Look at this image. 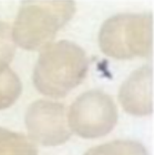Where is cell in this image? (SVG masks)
I'll return each instance as SVG.
<instances>
[{
  "label": "cell",
  "mask_w": 154,
  "mask_h": 155,
  "mask_svg": "<svg viewBox=\"0 0 154 155\" xmlns=\"http://www.w3.org/2000/svg\"><path fill=\"white\" fill-rule=\"evenodd\" d=\"M89 60L73 42L50 43L42 49L33 70V84L45 97L60 99L85 79Z\"/></svg>",
  "instance_id": "1"
},
{
  "label": "cell",
  "mask_w": 154,
  "mask_h": 155,
  "mask_svg": "<svg viewBox=\"0 0 154 155\" xmlns=\"http://www.w3.org/2000/svg\"><path fill=\"white\" fill-rule=\"evenodd\" d=\"M73 1H30L20 8L12 29L15 43L26 50L43 49L73 17Z\"/></svg>",
  "instance_id": "2"
},
{
  "label": "cell",
  "mask_w": 154,
  "mask_h": 155,
  "mask_svg": "<svg viewBox=\"0 0 154 155\" xmlns=\"http://www.w3.org/2000/svg\"><path fill=\"white\" fill-rule=\"evenodd\" d=\"M153 17L151 13H122L111 17L99 32L101 51L110 58L128 60L152 54Z\"/></svg>",
  "instance_id": "3"
},
{
  "label": "cell",
  "mask_w": 154,
  "mask_h": 155,
  "mask_svg": "<svg viewBox=\"0 0 154 155\" xmlns=\"http://www.w3.org/2000/svg\"><path fill=\"white\" fill-rule=\"evenodd\" d=\"M118 122V110L111 97L92 90L71 104L68 123L71 131L83 139H99L109 134Z\"/></svg>",
  "instance_id": "4"
},
{
  "label": "cell",
  "mask_w": 154,
  "mask_h": 155,
  "mask_svg": "<svg viewBox=\"0 0 154 155\" xmlns=\"http://www.w3.org/2000/svg\"><path fill=\"white\" fill-rule=\"evenodd\" d=\"M26 125L30 137L45 146L63 144L72 133L65 107L47 100H38L30 104L26 113Z\"/></svg>",
  "instance_id": "5"
},
{
  "label": "cell",
  "mask_w": 154,
  "mask_h": 155,
  "mask_svg": "<svg viewBox=\"0 0 154 155\" xmlns=\"http://www.w3.org/2000/svg\"><path fill=\"white\" fill-rule=\"evenodd\" d=\"M153 72L151 65H143L124 81L119 100L125 112L145 116L153 111Z\"/></svg>",
  "instance_id": "6"
},
{
  "label": "cell",
  "mask_w": 154,
  "mask_h": 155,
  "mask_svg": "<svg viewBox=\"0 0 154 155\" xmlns=\"http://www.w3.org/2000/svg\"><path fill=\"white\" fill-rule=\"evenodd\" d=\"M0 155H38V151L25 134L0 127Z\"/></svg>",
  "instance_id": "7"
},
{
  "label": "cell",
  "mask_w": 154,
  "mask_h": 155,
  "mask_svg": "<svg viewBox=\"0 0 154 155\" xmlns=\"http://www.w3.org/2000/svg\"><path fill=\"white\" fill-rule=\"evenodd\" d=\"M84 155H148V151L136 141L116 140L90 149Z\"/></svg>",
  "instance_id": "8"
},
{
  "label": "cell",
  "mask_w": 154,
  "mask_h": 155,
  "mask_svg": "<svg viewBox=\"0 0 154 155\" xmlns=\"http://www.w3.org/2000/svg\"><path fill=\"white\" fill-rule=\"evenodd\" d=\"M22 85L18 75L10 69L0 73V110L11 107L20 97Z\"/></svg>",
  "instance_id": "9"
},
{
  "label": "cell",
  "mask_w": 154,
  "mask_h": 155,
  "mask_svg": "<svg viewBox=\"0 0 154 155\" xmlns=\"http://www.w3.org/2000/svg\"><path fill=\"white\" fill-rule=\"evenodd\" d=\"M16 53V43L12 29L6 22L0 21V73L8 69Z\"/></svg>",
  "instance_id": "10"
}]
</instances>
